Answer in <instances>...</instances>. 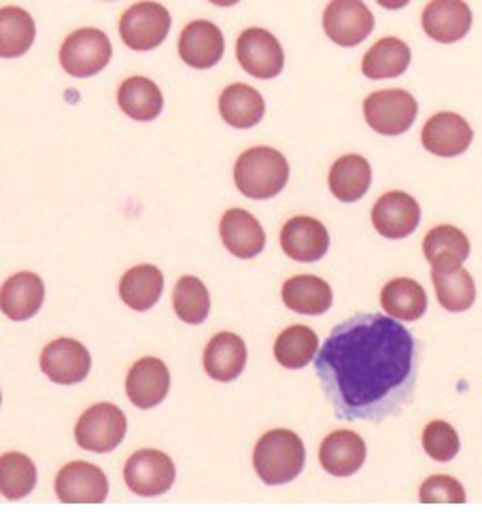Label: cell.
Here are the masks:
<instances>
[{"mask_svg":"<svg viewBox=\"0 0 482 512\" xmlns=\"http://www.w3.org/2000/svg\"><path fill=\"white\" fill-rule=\"evenodd\" d=\"M419 340L404 323L357 313L338 323L315 355V370L340 421H383L402 413L417 387Z\"/></svg>","mask_w":482,"mask_h":512,"instance_id":"6da1fadb","label":"cell"},{"mask_svg":"<svg viewBox=\"0 0 482 512\" xmlns=\"http://www.w3.org/2000/svg\"><path fill=\"white\" fill-rule=\"evenodd\" d=\"M304 462V442L291 430L266 432L253 451L255 472L266 485L291 483L304 470Z\"/></svg>","mask_w":482,"mask_h":512,"instance_id":"7a4b0ae2","label":"cell"},{"mask_svg":"<svg viewBox=\"0 0 482 512\" xmlns=\"http://www.w3.org/2000/svg\"><path fill=\"white\" fill-rule=\"evenodd\" d=\"M289 181V164L281 151L272 147H253L236 160L234 183L253 200H268L283 192Z\"/></svg>","mask_w":482,"mask_h":512,"instance_id":"3957f363","label":"cell"},{"mask_svg":"<svg viewBox=\"0 0 482 512\" xmlns=\"http://www.w3.org/2000/svg\"><path fill=\"white\" fill-rule=\"evenodd\" d=\"M111 56L113 47L105 32L98 28H81L68 34L62 43L60 64L71 77L85 79L105 71Z\"/></svg>","mask_w":482,"mask_h":512,"instance_id":"277c9868","label":"cell"},{"mask_svg":"<svg viewBox=\"0 0 482 512\" xmlns=\"http://www.w3.org/2000/svg\"><path fill=\"white\" fill-rule=\"evenodd\" d=\"M128 432V421L122 408L102 402L85 411L75 425L77 445L92 453H109L122 445Z\"/></svg>","mask_w":482,"mask_h":512,"instance_id":"5b68a950","label":"cell"},{"mask_svg":"<svg viewBox=\"0 0 482 512\" xmlns=\"http://www.w3.org/2000/svg\"><path fill=\"white\" fill-rule=\"evenodd\" d=\"M364 115L368 126L383 136L404 134L415 124L419 105L406 90H381L364 100Z\"/></svg>","mask_w":482,"mask_h":512,"instance_id":"8992f818","label":"cell"},{"mask_svg":"<svg viewBox=\"0 0 482 512\" xmlns=\"http://www.w3.org/2000/svg\"><path fill=\"white\" fill-rule=\"evenodd\" d=\"M170 13L160 3H136L119 20V34L126 47L134 51H151L164 43L170 32Z\"/></svg>","mask_w":482,"mask_h":512,"instance_id":"52a82bcc","label":"cell"},{"mask_svg":"<svg viewBox=\"0 0 482 512\" xmlns=\"http://www.w3.org/2000/svg\"><path fill=\"white\" fill-rule=\"evenodd\" d=\"M177 468L172 459L158 449L136 451L124 468V479L132 493L143 498H156L175 485Z\"/></svg>","mask_w":482,"mask_h":512,"instance_id":"ba28073f","label":"cell"},{"mask_svg":"<svg viewBox=\"0 0 482 512\" xmlns=\"http://www.w3.org/2000/svg\"><path fill=\"white\" fill-rule=\"evenodd\" d=\"M236 58L251 77L274 79L283 73L285 54L279 39L264 28H247L236 41Z\"/></svg>","mask_w":482,"mask_h":512,"instance_id":"9c48e42d","label":"cell"},{"mask_svg":"<svg viewBox=\"0 0 482 512\" xmlns=\"http://www.w3.org/2000/svg\"><path fill=\"white\" fill-rule=\"evenodd\" d=\"M325 34L340 47L364 43L374 30V15L364 0H332L323 13Z\"/></svg>","mask_w":482,"mask_h":512,"instance_id":"30bf717a","label":"cell"},{"mask_svg":"<svg viewBox=\"0 0 482 512\" xmlns=\"http://www.w3.org/2000/svg\"><path fill=\"white\" fill-rule=\"evenodd\" d=\"M90 368V351L73 338L51 340L41 353V370L47 374L49 381L58 385H75L85 381Z\"/></svg>","mask_w":482,"mask_h":512,"instance_id":"8fae6325","label":"cell"},{"mask_svg":"<svg viewBox=\"0 0 482 512\" xmlns=\"http://www.w3.org/2000/svg\"><path fill=\"white\" fill-rule=\"evenodd\" d=\"M56 496L64 504H102L109 496L107 474L94 464H66L56 476Z\"/></svg>","mask_w":482,"mask_h":512,"instance_id":"7c38bea8","label":"cell"},{"mask_svg":"<svg viewBox=\"0 0 482 512\" xmlns=\"http://www.w3.org/2000/svg\"><path fill=\"white\" fill-rule=\"evenodd\" d=\"M419 221V202L406 192H387L374 202L372 224L383 238L400 241L419 228Z\"/></svg>","mask_w":482,"mask_h":512,"instance_id":"4fadbf2b","label":"cell"},{"mask_svg":"<svg viewBox=\"0 0 482 512\" xmlns=\"http://www.w3.org/2000/svg\"><path fill=\"white\" fill-rule=\"evenodd\" d=\"M472 139L474 132L466 119L449 111L429 117L421 132L423 147L440 158L461 156L472 145Z\"/></svg>","mask_w":482,"mask_h":512,"instance_id":"5bb4252c","label":"cell"},{"mask_svg":"<svg viewBox=\"0 0 482 512\" xmlns=\"http://www.w3.org/2000/svg\"><path fill=\"white\" fill-rule=\"evenodd\" d=\"M223 51H226L223 32L213 22L196 20L183 28L179 39V56L187 66L206 71V68L219 64Z\"/></svg>","mask_w":482,"mask_h":512,"instance_id":"9a60e30c","label":"cell"},{"mask_svg":"<svg viewBox=\"0 0 482 512\" xmlns=\"http://www.w3.org/2000/svg\"><path fill=\"white\" fill-rule=\"evenodd\" d=\"M423 30L438 43H457L472 28V11L463 0H432L423 11Z\"/></svg>","mask_w":482,"mask_h":512,"instance_id":"2e32d148","label":"cell"},{"mask_svg":"<svg viewBox=\"0 0 482 512\" xmlns=\"http://www.w3.org/2000/svg\"><path fill=\"white\" fill-rule=\"evenodd\" d=\"M281 247L296 262H319L330 249V234L319 219L294 217L281 230Z\"/></svg>","mask_w":482,"mask_h":512,"instance_id":"e0dca14e","label":"cell"},{"mask_svg":"<svg viewBox=\"0 0 482 512\" xmlns=\"http://www.w3.org/2000/svg\"><path fill=\"white\" fill-rule=\"evenodd\" d=\"M170 389V372L166 364L158 357H143V360L136 362L126 379V391L128 398L134 406L153 408L164 402Z\"/></svg>","mask_w":482,"mask_h":512,"instance_id":"ac0fdd59","label":"cell"},{"mask_svg":"<svg viewBox=\"0 0 482 512\" xmlns=\"http://www.w3.org/2000/svg\"><path fill=\"white\" fill-rule=\"evenodd\" d=\"M219 234L223 247L240 260H251L266 247V232L262 224L243 209H230L221 217Z\"/></svg>","mask_w":482,"mask_h":512,"instance_id":"d6986e66","label":"cell"},{"mask_svg":"<svg viewBox=\"0 0 482 512\" xmlns=\"http://www.w3.org/2000/svg\"><path fill=\"white\" fill-rule=\"evenodd\" d=\"M45 283L34 272H17L0 287V311L13 321H28L41 311Z\"/></svg>","mask_w":482,"mask_h":512,"instance_id":"ffe728a7","label":"cell"},{"mask_svg":"<svg viewBox=\"0 0 482 512\" xmlns=\"http://www.w3.org/2000/svg\"><path fill=\"white\" fill-rule=\"evenodd\" d=\"M366 453L364 438L351 430H338L321 442L319 459L327 474L344 479V476H353L361 470L366 462Z\"/></svg>","mask_w":482,"mask_h":512,"instance_id":"44dd1931","label":"cell"},{"mask_svg":"<svg viewBox=\"0 0 482 512\" xmlns=\"http://www.w3.org/2000/svg\"><path fill=\"white\" fill-rule=\"evenodd\" d=\"M247 366L245 340L232 332H221L209 340L204 349V370L219 383H230L243 374Z\"/></svg>","mask_w":482,"mask_h":512,"instance_id":"7402d4cb","label":"cell"},{"mask_svg":"<svg viewBox=\"0 0 482 512\" xmlns=\"http://www.w3.org/2000/svg\"><path fill=\"white\" fill-rule=\"evenodd\" d=\"M219 113L223 122L232 128L247 130L262 122L266 113V102L262 94L247 83H232L221 92Z\"/></svg>","mask_w":482,"mask_h":512,"instance_id":"603a6c76","label":"cell"},{"mask_svg":"<svg viewBox=\"0 0 482 512\" xmlns=\"http://www.w3.org/2000/svg\"><path fill=\"white\" fill-rule=\"evenodd\" d=\"M423 253L434 270H453L470 255V241L455 226H438L425 234Z\"/></svg>","mask_w":482,"mask_h":512,"instance_id":"cb8c5ba5","label":"cell"},{"mask_svg":"<svg viewBox=\"0 0 482 512\" xmlns=\"http://www.w3.org/2000/svg\"><path fill=\"white\" fill-rule=\"evenodd\" d=\"M283 302L300 315H323L332 309L334 294L327 281L313 275H298L285 281Z\"/></svg>","mask_w":482,"mask_h":512,"instance_id":"d4e9b609","label":"cell"},{"mask_svg":"<svg viewBox=\"0 0 482 512\" xmlns=\"http://www.w3.org/2000/svg\"><path fill=\"white\" fill-rule=\"evenodd\" d=\"M164 292V275L158 266L141 264L130 268L119 283V296L132 311H149Z\"/></svg>","mask_w":482,"mask_h":512,"instance_id":"484cf974","label":"cell"},{"mask_svg":"<svg viewBox=\"0 0 482 512\" xmlns=\"http://www.w3.org/2000/svg\"><path fill=\"white\" fill-rule=\"evenodd\" d=\"M372 183V168L364 156L349 153L334 162L330 170V190L340 202H357L364 198Z\"/></svg>","mask_w":482,"mask_h":512,"instance_id":"4316f807","label":"cell"},{"mask_svg":"<svg viewBox=\"0 0 482 512\" xmlns=\"http://www.w3.org/2000/svg\"><path fill=\"white\" fill-rule=\"evenodd\" d=\"M119 109L134 122H151L164 109V96L156 83L147 77H130L117 92Z\"/></svg>","mask_w":482,"mask_h":512,"instance_id":"83f0119b","label":"cell"},{"mask_svg":"<svg viewBox=\"0 0 482 512\" xmlns=\"http://www.w3.org/2000/svg\"><path fill=\"white\" fill-rule=\"evenodd\" d=\"M410 58V47L402 39L387 37L368 49L361 71L368 79H393L406 73Z\"/></svg>","mask_w":482,"mask_h":512,"instance_id":"f1b7e54d","label":"cell"},{"mask_svg":"<svg viewBox=\"0 0 482 512\" xmlns=\"http://www.w3.org/2000/svg\"><path fill=\"white\" fill-rule=\"evenodd\" d=\"M381 304L398 321H417L427 311V294L415 279H393L383 287Z\"/></svg>","mask_w":482,"mask_h":512,"instance_id":"f546056e","label":"cell"},{"mask_svg":"<svg viewBox=\"0 0 482 512\" xmlns=\"http://www.w3.org/2000/svg\"><path fill=\"white\" fill-rule=\"evenodd\" d=\"M37 39L32 15L20 7L0 9V58H20Z\"/></svg>","mask_w":482,"mask_h":512,"instance_id":"4dcf8cb0","label":"cell"},{"mask_svg":"<svg viewBox=\"0 0 482 512\" xmlns=\"http://www.w3.org/2000/svg\"><path fill=\"white\" fill-rule=\"evenodd\" d=\"M319 336L306 326H291L283 330L274 343V357L283 368L300 370L315 360Z\"/></svg>","mask_w":482,"mask_h":512,"instance_id":"1f68e13d","label":"cell"},{"mask_svg":"<svg viewBox=\"0 0 482 512\" xmlns=\"http://www.w3.org/2000/svg\"><path fill=\"white\" fill-rule=\"evenodd\" d=\"M432 279L436 285L438 302L451 313L468 311L476 300V285L468 270H434Z\"/></svg>","mask_w":482,"mask_h":512,"instance_id":"d6a6232c","label":"cell"},{"mask_svg":"<svg viewBox=\"0 0 482 512\" xmlns=\"http://www.w3.org/2000/svg\"><path fill=\"white\" fill-rule=\"evenodd\" d=\"M172 306L183 323L200 326L211 313V296L198 277H181L172 292Z\"/></svg>","mask_w":482,"mask_h":512,"instance_id":"836d02e7","label":"cell"},{"mask_svg":"<svg viewBox=\"0 0 482 512\" xmlns=\"http://www.w3.org/2000/svg\"><path fill=\"white\" fill-rule=\"evenodd\" d=\"M37 485V466L24 453L0 457V493L7 500H22Z\"/></svg>","mask_w":482,"mask_h":512,"instance_id":"e575fe53","label":"cell"},{"mask_svg":"<svg viewBox=\"0 0 482 512\" xmlns=\"http://www.w3.org/2000/svg\"><path fill=\"white\" fill-rule=\"evenodd\" d=\"M423 449L436 462H451L461 449L459 434L446 421H432L423 430Z\"/></svg>","mask_w":482,"mask_h":512,"instance_id":"d590c367","label":"cell"},{"mask_svg":"<svg viewBox=\"0 0 482 512\" xmlns=\"http://www.w3.org/2000/svg\"><path fill=\"white\" fill-rule=\"evenodd\" d=\"M421 502L423 504H463L466 502V489L453 479V476L438 474L427 479L421 485Z\"/></svg>","mask_w":482,"mask_h":512,"instance_id":"8d00e7d4","label":"cell"},{"mask_svg":"<svg viewBox=\"0 0 482 512\" xmlns=\"http://www.w3.org/2000/svg\"><path fill=\"white\" fill-rule=\"evenodd\" d=\"M376 3L381 5L383 9L398 11V9H404L406 5H410V0H376Z\"/></svg>","mask_w":482,"mask_h":512,"instance_id":"74e56055","label":"cell"},{"mask_svg":"<svg viewBox=\"0 0 482 512\" xmlns=\"http://www.w3.org/2000/svg\"><path fill=\"white\" fill-rule=\"evenodd\" d=\"M209 3L217 5V7H234L240 3V0H209Z\"/></svg>","mask_w":482,"mask_h":512,"instance_id":"f35d334b","label":"cell"},{"mask_svg":"<svg viewBox=\"0 0 482 512\" xmlns=\"http://www.w3.org/2000/svg\"><path fill=\"white\" fill-rule=\"evenodd\" d=\"M0 404H3V394H0Z\"/></svg>","mask_w":482,"mask_h":512,"instance_id":"ab89813d","label":"cell"}]
</instances>
